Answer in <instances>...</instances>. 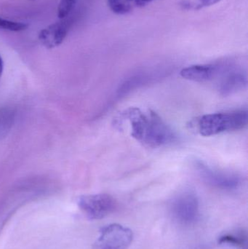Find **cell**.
I'll return each instance as SVG.
<instances>
[{
	"instance_id": "6da1fadb",
	"label": "cell",
	"mask_w": 248,
	"mask_h": 249,
	"mask_svg": "<svg viewBox=\"0 0 248 249\" xmlns=\"http://www.w3.org/2000/svg\"><path fill=\"white\" fill-rule=\"evenodd\" d=\"M116 121L118 126L126 124L131 136L148 147H160L176 140L171 127L150 109L144 112L139 108L130 107L121 112Z\"/></svg>"
},
{
	"instance_id": "7a4b0ae2",
	"label": "cell",
	"mask_w": 248,
	"mask_h": 249,
	"mask_svg": "<svg viewBox=\"0 0 248 249\" xmlns=\"http://www.w3.org/2000/svg\"><path fill=\"white\" fill-rule=\"evenodd\" d=\"M248 122V111L240 109L203 115L197 119L194 127L202 136H211L241 130L247 126Z\"/></svg>"
},
{
	"instance_id": "3957f363",
	"label": "cell",
	"mask_w": 248,
	"mask_h": 249,
	"mask_svg": "<svg viewBox=\"0 0 248 249\" xmlns=\"http://www.w3.org/2000/svg\"><path fill=\"white\" fill-rule=\"evenodd\" d=\"M132 239L133 233L131 229L119 224H112L101 228L93 249H127Z\"/></svg>"
},
{
	"instance_id": "277c9868",
	"label": "cell",
	"mask_w": 248,
	"mask_h": 249,
	"mask_svg": "<svg viewBox=\"0 0 248 249\" xmlns=\"http://www.w3.org/2000/svg\"><path fill=\"white\" fill-rule=\"evenodd\" d=\"M77 204L90 220H99L110 214L115 207V201L108 194L87 195L79 197Z\"/></svg>"
},
{
	"instance_id": "5b68a950",
	"label": "cell",
	"mask_w": 248,
	"mask_h": 249,
	"mask_svg": "<svg viewBox=\"0 0 248 249\" xmlns=\"http://www.w3.org/2000/svg\"><path fill=\"white\" fill-rule=\"evenodd\" d=\"M170 207L174 218L182 223L189 224L198 216L199 202L195 193L185 191L173 199Z\"/></svg>"
},
{
	"instance_id": "8992f818",
	"label": "cell",
	"mask_w": 248,
	"mask_h": 249,
	"mask_svg": "<svg viewBox=\"0 0 248 249\" xmlns=\"http://www.w3.org/2000/svg\"><path fill=\"white\" fill-rule=\"evenodd\" d=\"M195 167L205 182L217 188L234 190L241 183V178L236 174L214 169L201 161H197Z\"/></svg>"
},
{
	"instance_id": "52a82bcc",
	"label": "cell",
	"mask_w": 248,
	"mask_h": 249,
	"mask_svg": "<svg viewBox=\"0 0 248 249\" xmlns=\"http://www.w3.org/2000/svg\"><path fill=\"white\" fill-rule=\"evenodd\" d=\"M224 69V66L219 64L189 66L181 71V76L190 81L204 83L214 80L218 74H221Z\"/></svg>"
},
{
	"instance_id": "ba28073f",
	"label": "cell",
	"mask_w": 248,
	"mask_h": 249,
	"mask_svg": "<svg viewBox=\"0 0 248 249\" xmlns=\"http://www.w3.org/2000/svg\"><path fill=\"white\" fill-rule=\"evenodd\" d=\"M224 72V77L218 84V90L224 96L233 94L243 89H246L248 85L247 74L239 70H227Z\"/></svg>"
},
{
	"instance_id": "9c48e42d",
	"label": "cell",
	"mask_w": 248,
	"mask_h": 249,
	"mask_svg": "<svg viewBox=\"0 0 248 249\" xmlns=\"http://www.w3.org/2000/svg\"><path fill=\"white\" fill-rule=\"evenodd\" d=\"M69 29L68 20L53 23L42 29L39 35V39L47 48L59 46L66 36Z\"/></svg>"
},
{
	"instance_id": "30bf717a",
	"label": "cell",
	"mask_w": 248,
	"mask_h": 249,
	"mask_svg": "<svg viewBox=\"0 0 248 249\" xmlns=\"http://www.w3.org/2000/svg\"><path fill=\"white\" fill-rule=\"evenodd\" d=\"M153 0H108L109 8L117 15H125L135 9L144 7Z\"/></svg>"
},
{
	"instance_id": "8fae6325",
	"label": "cell",
	"mask_w": 248,
	"mask_h": 249,
	"mask_svg": "<svg viewBox=\"0 0 248 249\" xmlns=\"http://www.w3.org/2000/svg\"><path fill=\"white\" fill-rule=\"evenodd\" d=\"M78 0H61L58 8V16L59 18L64 19L68 17L75 7Z\"/></svg>"
},
{
	"instance_id": "7c38bea8",
	"label": "cell",
	"mask_w": 248,
	"mask_h": 249,
	"mask_svg": "<svg viewBox=\"0 0 248 249\" xmlns=\"http://www.w3.org/2000/svg\"><path fill=\"white\" fill-rule=\"evenodd\" d=\"M28 28L26 23L20 22L12 21L0 18V29L10 31V32H21Z\"/></svg>"
},
{
	"instance_id": "4fadbf2b",
	"label": "cell",
	"mask_w": 248,
	"mask_h": 249,
	"mask_svg": "<svg viewBox=\"0 0 248 249\" xmlns=\"http://www.w3.org/2000/svg\"><path fill=\"white\" fill-rule=\"evenodd\" d=\"M220 244H230L231 245L243 246V239L234 235H224L220 238Z\"/></svg>"
},
{
	"instance_id": "5bb4252c",
	"label": "cell",
	"mask_w": 248,
	"mask_h": 249,
	"mask_svg": "<svg viewBox=\"0 0 248 249\" xmlns=\"http://www.w3.org/2000/svg\"><path fill=\"white\" fill-rule=\"evenodd\" d=\"M221 0H199V4L196 5L198 9L202 8V7H209V6L214 5L216 3L219 2Z\"/></svg>"
},
{
	"instance_id": "9a60e30c",
	"label": "cell",
	"mask_w": 248,
	"mask_h": 249,
	"mask_svg": "<svg viewBox=\"0 0 248 249\" xmlns=\"http://www.w3.org/2000/svg\"><path fill=\"white\" fill-rule=\"evenodd\" d=\"M3 70H4V62H3L2 58L0 55V78L2 75Z\"/></svg>"
},
{
	"instance_id": "2e32d148",
	"label": "cell",
	"mask_w": 248,
	"mask_h": 249,
	"mask_svg": "<svg viewBox=\"0 0 248 249\" xmlns=\"http://www.w3.org/2000/svg\"><path fill=\"white\" fill-rule=\"evenodd\" d=\"M32 1H33V0H32Z\"/></svg>"
}]
</instances>
